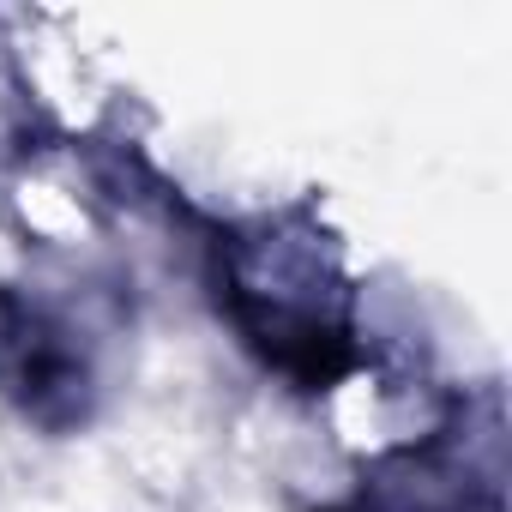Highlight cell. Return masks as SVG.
Here are the masks:
<instances>
[{
  "label": "cell",
  "instance_id": "obj_1",
  "mask_svg": "<svg viewBox=\"0 0 512 512\" xmlns=\"http://www.w3.org/2000/svg\"><path fill=\"white\" fill-rule=\"evenodd\" d=\"M217 308L241 344L296 386H332L356 362V320L338 253L308 217H253L211 241Z\"/></svg>",
  "mask_w": 512,
  "mask_h": 512
},
{
  "label": "cell",
  "instance_id": "obj_2",
  "mask_svg": "<svg viewBox=\"0 0 512 512\" xmlns=\"http://www.w3.org/2000/svg\"><path fill=\"white\" fill-rule=\"evenodd\" d=\"M91 386V344L67 308L0 296V392L43 428H73L91 410Z\"/></svg>",
  "mask_w": 512,
  "mask_h": 512
},
{
  "label": "cell",
  "instance_id": "obj_3",
  "mask_svg": "<svg viewBox=\"0 0 512 512\" xmlns=\"http://www.w3.org/2000/svg\"><path fill=\"white\" fill-rule=\"evenodd\" d=\"M338 512H356V506H338Z\"/></svg>",
  "mask_w": 512,
  "mask_h": 512
}]
</instances>
